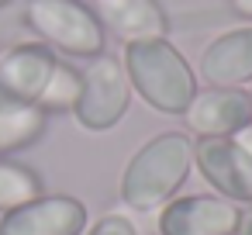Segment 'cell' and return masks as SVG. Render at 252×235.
Returning <instances> with one entry per match:
<instances>
[{"label": "cell", "mask_w": 252, "mask_h": 235, "mask_svg": "<svg viewBox=\"0 0 252 235\" xmlns=\"http://www.w3.org/2000/svg\"><path fill=\"white\" fill-rule=\"evenodd\" d=\"M190 173H193V135L159 132L128 156L118 180V197L128 211L152 214L187 187Z\"/></svg>", "instance_id": "1"}, {"label": "cell", "mask_w": 252, "mask_h": 235, "mask_svg": "<svg viewBox=\"0 0 252 235\" xmlns=\"http://www.w3.org/2000/svg\"><path fill=\"white\" fill-rule=\"evenodd\" d=\"M121 66L128 73L131 94L145 107H152L156 114L180 118L200 90L193 63L169 38H149V42L125 45Z\"/></svg>", "instance_id": "2"}, {"label": "cell", "mask_w": 252, "mask_h": 235, "mask_svg": "<svg viewBox=\"0 0 252 235\" xmlns=\"http://www.w3.org/2000/svg\"><path fill=\"white\" fill-rule=\"evenodd\" d=\"M21 21L32 38L49 45L56 56L94 59L107 52V32L87 0H28Z\"/></svg>", "instance_id": "3"}, {"label": "cell", "mask_w": 252, "mask_h": 235, "mask_svg": "<svg viewBox=\"0 0 252 235\" xmlns=\"http://www.w3.org/2000/svg\"><path fill=\"white\" fill-rule=\"evenodd\" d=\"M80 76L83 83H80V101L73 107V121L90 135L118 128L135 97L128 73L121 66V56L100 52L87 63V69H80Z\"/></svg>", "instance_id": "4"}, {"label": "cell", "mask_w": 252, "mask_h": 235, "mask_svg": "<svg viewBox=\"0 0 252 235\" xmlns=\"http://www.w3.org/2000/svg\"><path fill=\"white\" fill-rule=\"evenodd\" d=\"M242 204L204 190V194H176L156 211V235H238Z\"/></svg>", "instance_id": "5"}, {"label": "cell", "mask_w": 252, "mask_h": 235, "mask_svg": "<svg viewBox=\"0 0 252 235\" xmlns=\"http://www.w3.org/2000/svg\"><path fill=\"white\" fill-rule=\"evenodd\" d=\"M193 169L204 176V183L242 204L252 207V156L242 149V142L231 138H193Z\"/></svg>", "instance_id": "6"}, {"label": "cell", "mask_w": 252, "mask_h": 235, "mask_svg": "<svg viewBox=\"0 0 252 235\" xmlns=\"http://www.w3.org/2000/svg\"><path fill=\"white\" fill-rule=\"evenodd\" d=\"M87 225L90 211L73 194H42L0 214V235H83Z\"/></svg>", "instance_id": "7"}, {"label": "cell", "mask_w": 252, "mask_h": 235, "mask_svg": "<svg viewBox=\"0 0 252 235\" xmlns=\"http://www.w3.org/2000/svg\"><path fill=\"white\" fill-rule=\"evenodd\" d=\"M59 56L35 42H14L0 52V104H38Z\"/></svg>", "instance_id": "8"}, {"label": "cell", "mask_w": 252, "mask_h": 235, "mask_svg": "<svg viewBox=\"0 0 252 235\" xmlns=\"http://www.w3.org/2000/svg\"><path fill=\"white\" fill-rule=\"evenodd\" d=\"M180 118L193 138H231L252 125V101L242 87H204Z\"/></svg>", "instance_id": "9"}, {"label": "cell", "mask_w": 252, "mask_h": 235, "mask_svg": "<svg viewBox=\"0 0 252 235\" xmlns=\"http://www.w3.org/2000/svg\"><path fill=\"white\" fill-rule=\"evenodd\" d=\"M207 87H252V25H235L218 32L193 66Z\"/></svg>", "instance_id": "10"}, {"label": "cell", "mask_w": 252, "mask_h": 235, "mask_svg": "<svg viewBox=\"0 0 252 235\" xmlns=\"http://www.w3.org/2000/svg\"><path fill=\"white\" fill-rule=\"evenodd\" d=\"M107 35L121 45L169 38V14L159 0H90Z\"/></svg>", "instance_id": "11"}, {"label": "cell", "mask_w": 252, "mask_h": 235, "mask_svg": "<svg viewBox=\"0 0 252 235\" xmlns=\"http://www.w3.org/2000/svg\"><path fill=\"white\" fill-rule=\"evenodd\" d=\"M49 114L38 104H0V156H18L45 138Z\"/></svg>", "instance_id": "12"}, {"label": "cell", "mask_w": 252, "mask_h": 235, "mask_svg": "<svg viewBox=\"0 0 252 235\" xmlns=\"http://www.w3.org/2000/svg\"><path fill=\"white\" fill-rule=\"evenodd\" d=\"M42 194H45V180L35 166L18 163L14 156H0V214L25 207Z\"/></svg>", "instance_id": "13"}, {"label": "cell", "mask_w": 252, "mask_h": 235, "mask_svg": "<svg viewBox=\"0 0 252 235\" xmlns=\"http://www.w3.org/2000/svg\"><path fill=\"white\" fill-rule=\"evenodd\" d=\"M80 83H83V76H80V69L73 66V63H56V69H52V76H49V87L42 90V97H38V107L52 118V114H73V107H76V101H80Z\"/></svg>", "instance_id": "14"}, {"label": "cell", "mask_w": 252, "mask_h": 235, "mask_svg": "<svg viewBox=\"0 0 252 235\" xmlns=\"http://www.w3.org/2000/svg\"><path fill=\"white\" fill-rule=\"evenodd\" d=\"M83 235H138V228H135V221H131L128 214L107 211V214H100L97 221H90Z\"/></svg>", "instance_id": "15"}, {"label": "cell", "mask_w": 252, "mask_h": 235, "mask_svg": "<svg viewBox=\"0 0 252 235\" xmlns=\"http://www.w3.org/2000/svg\"><path fill=\"white\" fill-rule=\"evenodd\" d=\"M228 7H231L245 25H252V0H228Z\"/></svg>", "instance_id": "16"}, {"label": "cell", "mask_w": 252, "mask_h": 235, "mask_svg": "<svg viewBox=\"0 0 252 235\" xmlns=\"http://www.w3.org/2000/svg\"><path fill=\"white\" fill-rule=\"evenodd\" d=\"M235 138H238V142H242V149H245V152L252 156V125H245V128H242V132H238Z\"/></svg>", "instance_id": "17"}, {"label": "cell", "mask_w": 252, "mask_h": 235, "mask_svg": "<svg viewBox=\"0 0 252 235\" xmlns=\"http://www.w3.org/2000/svg\"><path fill=\"white\" fill-rule=\"evenodd\" d=\"M238 235H252V207L242 211V228H238Z\"/></svg>", "instance_id": "18"}, {"label": "cell", "mask_w": 252, "mask_h": 235, "mask_svg": "<svg viewBox=\"0 0 252 235\" xmlns=\"http://www.w3.org/2000/svg\"><path fill=\"white\" fill-rule=\"evenodd\" d=\"M7 4H11V0H0V7H7Z\"/></svg>", "instance_id": "19"}, {"label": "cell", "mask_w": 252, "mask_h": 235, "mask_svg": "<svg viewBox=\"0 0 252 235\" xmlns=\"http://www.w3.org/2000/svg\"><path fill=\"white\" fill-rule=\"evenodd\" d=\"M245 90H249V101H252V87H245Z\"/></svg>", "instance_id": "20"}]
</instances>
